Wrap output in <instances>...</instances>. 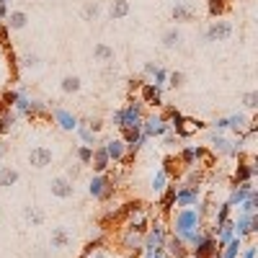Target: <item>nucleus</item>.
Returning <instances> with one entry per match:
<instances>
[{
    "instance_id": "nucleus-64",
    "label": "nucleus",
    "mask_w": 258,
    "mask_h": 258,
    "mask_svg": "<svg viewBox=\"0 0 258 258\" xmlns=\"http://www.w3.org/2000/svg\"><path fill=\"white\" fill-rule=\"evenodd\" d=\"M0 217H3V209H0Z\"/></svg>"
},
{
    "instance_id": "nucleus-49",
    "label": "nucleus",
    "mask_w": 258,
    "mask_h": 258,
    "mask_svg": "<svg viewBox=\"0 0 258 258\" xmlns=\"http://www.w3.org/2000/svg\"><path fill=\"white\" fill-rule=\"evenodd\" d=\"M188 173H186V183H191V186H202L204 183V173L199 170V165L197 168H186Z\"/></svg>"
},
{
    "instance_id": "nucleus-21",
    "label": "nucleus",
    "mask_w": 258,
    "mask_h": 258,
    "mask_svg": "<svg viewBox=\"0 0 258 258\" xmlns=\"http://www.w3.org/2000/svg\"><path fill=\"white\" fill-rule=\"evenodd\" d=\"M142 238H145V235H140V232H135V230L124 227V235H121V248H124L126 253L140 255V253H142Z\"/></svg>"
},
{
    "instance_id": "nucleus-39",
    "label": "nucleus",
    "mask_w": 258,
    "mask_h": 258,
    "mask_svg": "<svg viewBox=\"0 0 258 258\" xmlns=\"http://www.w3.org/2000/svg\"><path fill=\"white\" fill-rule=\"evenodd\" d=\"M93 59L96 62H114V49L109 44H103V41H98L93 47Z\"/></svg>"
},
{
    "instance_id": "nucleus-26",
    "label": "nucleus",
    "mask_w": 258,
    "mask_h": 258,
    "mask_svg": "<svg viewBox=\"0 0 258 258\" xmlns=\"http://www.w3.org/2000/svg\"><path fill=\"white\" fill-rule=\"evenodd\" d=\"M75 135L80 137V142L83 145H91V147H96L98 145V135L93 132V129L85 124V119H78V129H75Z\"/></svg>"
},
{
    "instance_id": "nucleus-15",
    "label": "nucleus",
    "mask_w": 258,
    "mask_h": 258,
    "mask_svg": "<svg viewBox=\"0 0 258 258\" xmlns=\"http://www.w3.org/2000/svg\"><path fill=\"white\" fill-rule=\"evenodd\" d=\"M258 232V214H240L235 220V235L238 238H250V235Z\"/></svg>"
},
{
    "instance_id": "nucleus-9",
    "label": "nucleus",
    "mask_w": 258,
    "mask_h": 258,
    "mask_svg": "<svg viewBox=\"0 0 258 258\" xmlns=\"http://www.w3.org/2000/svg\"><path fill=\"white\" fill-rule=\"evenodd\" d=\"M119 137H121V142L126 145V153H132V155H137L140 150H142V145L150 142V140L142 135V126H121V129H119Z\"/></svg>"
},
{
    "instance_id": "nucleus-6",
    "label": "nucleus",
    "mask_w": 258,
    "mask_h": 258,
    "mask_svg": "<svg viewBox=\"0 0 258 258\" xmlns=\"http://www.w3.org/2000/svg\"><path fill=\"white\" fill-rule=\"evenodd\" d=\"M165 238H168V227L163 222H153L147 227L145 238H142V250L145 253H155V250H165Z\"/></svg>"
},
{
    "instance_id": "nucleus-46",
    "label": "nucleus",
    "mask_w": 258,
    "mask_h": 258,
    "mask_svg": "<svg viewBox=\"0 0 258 258\" xmlns=\"http://www.w3.org/2000/svg\"><path fill=\"white\" fill-rule=\"evenodd\" d=\"M106 243H109V238H106V235H98V238H93V240L85 243V248H83L80 255H88V253H93V250H101V248H106Z\"/></svg>"
},
{
    "instance_id": "nucleus-63",
    "label": "nucleus",
    "mask_w": 258,
    "mask_h": 258,
    "mask_svg": "<svg viewBox=\"0 0 258 258\" xmlns=\"http://www.w3.org/2000/svg\"><path fill=\"white\" fill-rule=\"evenodd\" d=\"M188 258H199V255H191V253H188Z\"/></svg>"
},
{
    "instance_id": "nucleus-62",
    "label": "nucleus",
    "mask_w": 258,
    "mask_h": 258,
    "mask_svg": "<svg viewBox=\"0 0 258 258\" xmlns=\"http://www.w3.org/2000/svg\"><path fill=\"white\" fill-rule=\"evenodd\" d=\"M126 258H137V255H135V253H129V255H126Z\"/></svg>"
},
{
    "instance_id": "nucleus-8",
    "label": "nucleus",
    "mask_w": 258,
    "mask_h": 258,
    "mask_svg": "<svg viewBox=\"0 0 258 258\" xmlns=\"http://www.w3.org/2000/svg\"><path fill=\"white\" fill-rule=\"evenodd\" d=\"M168 129H170V124H168L158 111L145 114V119H142V135H145L147 140H160Z\"/></svg>"
},
{
    "instance_id": "nucleus-54",
    "label": "nucleus",
    "mask_w": 258,
    "mask_h": 258,
    "mask_svg": "<svg viewBox=\"0 0 258 258\" xmlns=\"http://www.w3.org/2000/svg\"><path fill=\"white\" fill-rule=\"evenodd\" d=\"M160 140H163V145H165V147H176V145L181 142V140L176 137V132H173V129H168V132H165Z\"/></svg>"
},
{
    "instance_id": "nucleus-24",
    "label": "nucleus",
    "mask_w": 258,
    "mask_h": 258,
    "mask_svg": "<svg viewBox=\"0 0 258 258\" xmlns=\"http://www.w3.org/2000/svg\"><path fill=\"white\" fill-rule=\"evenodd\" d=\"M91 168H93V173H106V170L111 168V160H109V155H106L103 145H96V147H93V160H91Z\"/></svg>"
},
{
    "instance_id": "nucleus-50",
    "label": "nucleus",
    "mask_w": 258,
    "mask_h": 258,
    "mask_svg": "<svg viewBox=\"0 0 258 258\" xmlns=\"http://www.w3.org/2000/svg\"><path fill=\"white\" fill-rule=\"evenodd\" d=\"M168 183H170V178L163 173V170H158V173L153 176V183H150V186H153V191H155V194H160V191H163Z\"/></svg>"
},
{
    "instance_id": "nucleus-59",
    "label": "nucleus",
    "mask_w": 258,
    "mask_h": 258,
    "mask_svg": "<svg viewBox=\"0 0 258 258\" xmlns=\"http://www.w3.org/2000/svg\"><path fill=\"white\" fill-rule=\"evenodd\" d=\"M80 258H109V253H106V248H101V250H93V253L80 255Z\"/></svg>"
},
{
    "instance_id": "nucleus-13",
    "label": "nucleus",
    "mask_w": 258,
    "mask_h": 258,
    "mask_svg": "<svg viewBox=\"0 0 258 258\" xmlns=\"http://www.w3.org/2000/svg\"><path fill=\"white\" fill-rule=\"evenodd\" d=\"M49 119L62 129V132H75V129H78V116L73 111H68V109H62V106H52Z\"/></svg>"
},
{
    "instance_id": "nucleus-58",
    "label": "nucleus",
    "mask_w": 258,
    "mask_h": 258,
    "mask_svg": "<svg viewBox=\"0 0 258 258\" xmlns=\"http://www.w3.org/2000/svg\"><path fill=\"white\" fill-rule=\"evenodd\" d=\"M85 124H88V126L93 129V132H96V135H98V132H101V129L106 126V124H103V119H98V116H93V119H85Z\"/></svg>"
},
{
    "instance_id": "nucleus-32",
    "label": "nucleus",
    "mask_w": 258,
    "mask_h": 258,
    "mask_svg": "<svg viewBox=\"0 0 258 258\" xmlns=\"http://www.w3.org/2000/svg\"><path fill=\"white\" fill-rule=\"evenodd\" d=\"M245 124H248V116L245 114H230L227 116V132H232L235 137H238V135H243V129H245Z\"/></svg>"
},
{
    "instance_id": "nucleus-55",
    "label": "nucleus",
    "mask_w": 258,
    "mask_h": 258,
    "mask_svg": "<svg viewBox=\"0 0 258 258\" xmlns=\"http://www.w3.org/2000/svg\"><path fill=\"white\" fill-rule=\"evenodd\" d=\"M158 68H160V62H145V64H142V78H145V80L153 78V73H155Z\"/></svg>"
},
{
    "instance_id": "nucleus-60",
    "label": "nucleus",
    "mask_w": 258,
    "mask_h": 258,
    "mask_svg": "<svg viewBox=\"0 0 258 258\" xmlns=\"http://www.w3.org/2000/svg\"><path fill=\"white\" fill-rule=\"evenodd\" d=\"M6 153H8V147H6L3 142H0V158H6Z\"/></svg>"
},
{
    "instance_id": "nucleus-34",
    "label": "nucleus",
    "mask_w": 258,
    "mask_h": 258,
    "mask_svg": "<svg viewBox=\"0 0 258 258\" xmlns=\"http://www.w3.org/2000/svg\"><path fill=\"white\" fill-rule=\"evenodd\" d=\"M240 248H243V238H238V235H235L232 240H227V243L220 248V253H222V258H238V255H240Z\"/></svg>"
},
{
    "instance_id": "nucleus-28",
    "label": "nucleus",
    "mask_w": 258,
    "mask_h": 258,
    "mask_svg": "<svg viewBox=\"0 0 258 258\" xmlns=\"http://www.w3.org/2000/svg\"><path fill=\"white\" fill-rule=\"evenodd\" d=\"M18 124V114L13 109H6L3 114H0V137H8L13 129Z\"/></svg>"
},
{
    "instance_id": "nucleus-33",
    "label": "nucleus",
    "mask_w": 258,
    "mask_h": 258,
    "mask_svg": "<svg viewBox=\"0 0 258 258\" xmlns=\"http://www.w3.org/2000/svg\"><path fill=\"white\" fill-rule=\"evenodd\" d=\"M24 220H26L31 227H41L47 217H44V212H41L39 207H31V204H29V207H24Z\"/></svg>"
},
{
    "instance_id": "nucleus-4",
    "label": "nucleus",
    "mask_w": 258,
    "mask_h": 258,
    "mask_svg": "<svg viewBox=\"0 0 258 258\" xmlns=\"http://www.w3.org/2000/svg\"><path fill=\"white\" fill-rule=\"evenodd\" d=\"M13 111L18 114V119H49V103L29 96L26 91H21Z\"/></svg>"
},
{
    "instance_id": "nucleus-40",
    "label": "nucleus",
    "mask_w": 258,
    "mask_h": 258,
    "mask_svg": "<svg viewBox=\"0 0 258 258\" xmlns=\"http://www.w3.org/2000/svg\"><path fill=\"white\" fill-rule=\"evenodd\" d=\"M80 16H83V21H96L101 16V3H98V0H88V3L83 6Z\"/></svg>"
},
{
    "instance_id": "nucleus-45",
    "label": "nucleus",
    "mask_w": 258,
    "mask_h": 258,
    "mask_svg": "<svg viewBox=\"0 0 258 258\" xmlns=\"http://www.w3.org/2000/svg\"><path fill=\"white\" fill-rule=\"evenodd\" d=\"M18 62H21V68H24V70H39V68H41V57H39V54H34V52L24 54Z\"/></svg>"
},
{
    "instance_id": "nucleus-23",
    "label": "nucleus",
    "mask_w": 258,
    "mask_h": 258,
    "mask_svg": "<svg viewBox=\"0 0 258 258\" xmlns=\"http://www.w3.org/2000/svg\"><path fill=\"white\" fill-rule=\"evenodd\" d=\"M176 181H170L163 191H160V202H158V207H160V214H170L173 212V207H176Z\"/></svg>"
},
{
    "instance_id": "nucleus-1",
    "label": "nucleus",
    "mask_w": 258,
    "mask_h": 258,
    "mask_svg": "<svg viewBox=\"0 0 258 258\" xmlns=\"http://www.w3.org/2000/svg\"><path fill=\"white\" fill-rule=\"evenodd\" d=\"M204 230V217L197 212V207H183L173 214V222H170V232H176L178 238L191 248L199 240V235Z\"/></svg>"
},
{
    "instance_id": "nucleus-43",
    "label": "nucleus",
    "mask_w": 258,
    "mask_h": 258,
    "mask_svg": "<svg viewBox=\"0 0 258 258\" xmlns=\"http://www.w3.org/2000/svg\"><path fill=\"white\" fill-rule=\"evenodd\" d=\"M183 73L181 70H168V80H165V88H170V91H178V88H183Z\"/></svg>"
},
{
    "instance_id": "nucleus-42",
    "label": "nucleus",
    "mask_w": 258,
    "mask_h": 258,
    "mask_svg": "<svg viewBox=\"0 0 258 258\" xmlns=\"http://www.w3.org/2000/svg\"><path fill=\"white\" fill-rule=\"evenodd\" d=\"M75 160H78L80 165H91V160H93V147H91V145H78V147H75Z\"/></svg>"
},
{
    "instance_id": "nucleus-38",
    "label": "nucleus",
    "mask_w": 258,
    "mask_h": 258,
    "mask_svg": "<svg viewBox=\"0 0 258 258\" xmlns=\"http://www.w3.org/2000/svg\"><path fill=\"white\" fill-rule=\"evenodd\" d=\"M230 217H232V204H230V202H222L217 209H214V225H212V227H220V225L227 222Z\"/></svg>"
},
{
    "instance_id": "nucleus-7",
    "label": "nucleus",
    "mask_w": 258,
    "mask_h": 258,
    "mask_svg": "<svg viewBox=\"0 0 258 258\" xmlns=\"http://www.w3.org/2000/svg\"><path fill=\"white\" fill-rule=\"evenodd\" d=\"M235 26H232V21L227 18H214L212 24L204 29V41L207 44H214V41H227L232 36Z\"/></svg>"
},
{
    "instance_id": "nucleus-27",
    "label": "nucleus",
    "mask_w": 258,
    "mask_h": 258,
    "mask_svg": "<svg viewBox=\"0 0 258 258\" xmlns=\"http://www.w3.org/2000/svg\"><path fill=\"white\" fill-rule=\"evenodd\" d=\"M145 209H147V204L145 202H126L124 207H119V217L121 220H132V217H140V214H145Z\"/></svg>"
},
{
    "instance_id": "nucleus-16",
    "label": "nucleus",
    "mask_w": 258,
    "mask_h": 258,
    "mask_svg": "<svg viewBox=\"0 0 258 258\" xmlns=\"http://www.w3.org/2000/svg\"><path fill=\"white\" fill-rule=\"evenodd\" d=\"M163 248H165V255L168 258H188V253H191L188 245L178 238L176 232H170V230H168V238H165V245Z\"/></svg>"
},
{
    "instance_id": "nucleus-53",
    "label": "nucleus",
    "mask_w": 258,
    "mask_h": 258,
    "mask_svg": "<svg viewBox=\"0 0 258 258\" xmlns=\"http://www.w3.org/2000/svg\"><path fill=\"white\" fill-rule=\"evenodd\" d=\"M255 255H258V245L255 243H248V245L240 248V255L238 258H255Z\"/></svg>"
},
{
    "instance_id": "nucleus-12",
    "label": "nucleus",
    "mask_w": 258,
    "mask_h": 258,
    "mask_svg": "<svg viewBox=\"0 0 258 258\" xmlns=\"http://www.w3.org/2000/svg\"><path fill=\"white\" fill-rule=\"evenodd\" d=\"M137 91H140V101H142L145 106L160 109V106L165 103V101H163V88H158V85H155V83H150V80H145Z\"/></svg>"
},
{
    "instance_id": "nucleus-52",
    "label": "nucleus",
    "mask_w": 258,
    "mask_h": 258,
    "mask_svg": "<svg viewBox=\"0 0 258 258\" xmlns=\"http://www.w3.org/2000/svg\"><path fill=\"white\" fill-rule=\"evenodd\" d=\"M165 80H168V70H165L163 64H160V68L153 73V78H150V83H155L158 88H163V91H165Z\"/></svg>"
},
{
    "instance_id": "nucleus-18",
    "label": "nucleus",
    "mask_w": 258,
    "mask_h": 258,
    "mask_svg": "<svg viewBox=\"0 0 258 258\" xmlns=\"http://www.w3.org/2000/svg\"><path fill=\"white\" fill-rule=\"evenodd\" d=\"M49 191L57 199H73L75 197V183L70 178H64V176H57V178L49 181Z\"/></svg>"
},
{
    "instance_id": "nucleus-61",
    "label": "nucleus",
    "mask_w": 258,
    "mask_h": 258,
    "mask_svg": "<svg viewBox=\"0 0 258 258\" xmlns=\"http://www.w3.org/2000/svg\"><path fill=\"white\" fill-rule=\"evenodd\" d=\"M11 3V0H0V6H8Z\"/></svg>"
},
{
    "instance_id": "nucleus-48",
    "label": "nucleus",
    "mask_w": 258,
    "mask_h": 258,
    "mask_svg": "<svg viewBox=\"0 0 258 258\" xmlns=\"http://www.w3.org/2000/svg\"><path fill=\"white\" fill-rule=\"evenodd\" d=\"M116 220H121V217H119V209H109V212H106L103 217L98 220V225H101V230H109Z\"/></svg>"
},
{
    "instance_id": "nucleus-25",
    "label": "nucleus",
    "mask_w": 258,
    "mask_h": 258,
    "mask_svg": "<svg viewBox=\"0 0 258 258\" xmlns=\"http://www.w3.org/2000/svg\"><path fill=\"white\" fill-rule=\"evenodd\" d=\"M6 26L11 29V31H21V29H26L29 26V13L26 11H8V16H6Z\"/></svg>"
},
{
    "instance_id": "nucleus-37",
    "label": "nucleus",
    "mask_w": 258,
    "mask_h": 258,
    "mask_svg": "<svg viewBox=\"0 0 258 258\" xmlns=\"http://www.w3.org/2000/svg\"><path fill=\"white\" fill-rule=\"evenodd\" d=\"M59 88H62V93H78L80 88H83V80L78 78V75H64L62 78V83H59Z\"/></svg>"
},
{
    "instance_id": "nucleus-11",
    "label": "nucleus",
    "mask_w": 258,
    "mask_h": 258,
    "mask_svg": "<svg viewBox=\"0 0 258 258\" xmlns=\"http://www.w3.org/2000/svg\"><path fill=\"white\" fill-rule=\"evenodd\" d=\"M202 202V186H191V183H183L176 188V207L183 209V207H197Z\"/></svg>"
},
{
    "instance_id": "nucleus-31",
    "label": "nucleus",
    "mask_w": 258,
    "mask_h": 258,
    "mask_svg": "<svg viewBox=\"0 0 258 258\" xmlns=\"http://www.w3.org/2000/svg\"><path fill=\"white\" fill-rule=\"evenodd\" d=\"M21 178V173L13 168V165H0V188H11L16 186Z\"/></svg>"
},
{
    "instance_id": "nucleus-41",
    "label": "nucleus",
    "mask_w": 258,
    "mask_h": 258,
    "mask_svg": "<svg viewBox=\"0 0 258 258\" xmlns=\"http://www.w3.org/2000/svg\"><path fill=\"white\" fill-rule=\"evenodd\" d=\"M238 209H240V214H258V191H253L248 199H243L238 204Z\"/></svg>"
},
{
    "instance_id": "nucleus-36",
    "label": "nucleus",
    "mask_w": 258,
    "mask_h": 258,
    "mask_svg": "<svg viewBox=\"0 0 258 258\" xmlns=\"http://www.w3.org/2000/svg\"><path fill=\"white\" fill-rule=\"evenodd\" d=\"M111 21H121L129 16V0H111V8H109Z\"/></svg>"
},
{
    "instance_id": "nucleus-3",
    "label": "nucleus",
    "mask_w": 258,
    "mask_h": 258,
    "mask_svg": "<svg viewBox=\"0 0 258 258\" xmlns=\"http://www.w3.org/2000/svg\"><path fill=\"white\" fill-rule=\"evenodd\" d=\"M176 160L183 168H197V165L199 168H212L214 165V153L204 145H186V147L178 150Z\"/></svg>"
},
{
    "instance_id": "nucleus-5",
    "label": "nucleus",
    "mask_w": 258,
    "mask_h": 258,
    "mask_svg": "<svg viewBox=\"0 0 258 258\" xmlns=\"http://www.w3.org/2000/svg\"><path fill=\"white\" fill-rule=\"evenodd\" d=\"M88 194L101 202V204H109L114 197H116V183L106 176V173H93V178L88 181Z\"/></svg>"
},
{
    "instance_id": "nucleus-29",
    "label": "nucleus",
    "mask_w": 258,
    "mask_h": 258,
    "mask_svg": "<svg viewBox=\"0 0 258 258\" xmlns=\"http://www.w3.org/2000/svg\"><path fill=\"white\" fill-rule=\"evenodd\" d=\"M49 245L54 250H64L70 245V232L64 227H52V238H49Z\"/></svg>"
},
{
    "instance_id": "nucleus-35",
    "label": "nucleus",
    "mask_w": 258,
    "mask_h": 258,
    "mask_svg": "<svg viewBox=\"0 0 258 258\" xmlns=\"http://www.w3.org/2000/svg\"><path fill=\"white\" fill-rule=\"evenodd\" d=\"M160 170H163V173H165V176H168L170 181H176V178L181 176V168H178V160H176L173 155H165V158H163V168H160Z\"/></svg>"
},
{
    "instance_id": "nucleus-20",
    "label": "nucleus",
    "mask_w": 258,
    "mask_h": 258,
    "mask_svg": "<svg viewBox=\"0 0 258 258\" xmlns=\"http://www.w3.org/2000/svg\"><path fill=\"white\" fill-rule=\"evenodd\" d=\"M255 191V186H253V181H243V183H232L230 186V197H227V202L232 204V207H238L243 199H248L250 194Z\"/></svg>"
},
{
    "instance_id": "nucleus-2",
    "label": "nucleus",
    "mask_w": 258,
    "mask_h": 258,
    "mask_svg": "<svg viewBox=\"0 0 258 258\" xmlns=\"http://www.w3.org/2000/svg\"><path fill=\"white\" fill-rule=\"evenodd\" d=\"M142 119H145V103L135 93L126 96V106H119V109H114V114H111V124L116 129H121V126H142Z\"/></svg>"
},
{
    "instance_id": "nucleus-57",
    "label": "nucleus",
    "mask_w": 258,
    "mask_h": 258,
    "mask_svg": "<svg viewBox=\"0 0 258 258\" xmlns=\"http://www.w3.org/2000/svg\"><path fill=\"white\" fill-rule=\"evenodd\" d=\"M80 168H83V165H68V173H64V178H70V181L75 183V181L80 178Z\"/></svg>"
},
{
    "instance_id": "nucleus-56",
    "label": "nucleus",
    "mask_w": 258,
    "mask_h": 258,
    "mask_svg": "<svg viewBox=\"0 0 258 258\" xmlns=\"http://www.w3.org/2000/svg\"><path fill=\"white\" fill-rule=\"evenodd\" d=\"M212 132H227V116H220V119H214L212 124Z\"/></svg>"
},
{
    "instance_id": "nucleus-14",
    "label": "nucleus",
    "mask_w": 258,
    "mask_h": 258,
    "mask_svg": "<svg viewBox=\"0 0 258 258\" xmlns=\"http://www.w3.org/2000/svg\"><path fill=\"white\" fill-rule=\"evenodd\" d=\"M255 176H258L255 160H243V158H238V165H235V170H232V183L255 181Z\"/></svg>"
},
{
    "instance_id": "nucleus-17",
    "label": "nucleus",
    "mask_w": 258,
    "mask_h": 258,
    "mask_svg": "<svg viewBox=\"0 0 258 258\" xmlns=\"http://www.w3.org/2000/svg\"><path fill=\"white\" fill-rule=\"evenodd\" d=\"M170 18L178 21V24H191L197 18V8H194L188 0H176L173 8H170Z\"/></svg>"
},
{
    "instance_id": "nucleus-47",
    "label": "nucleus",
    "mask_w": 258,
    "mask_h": 258,
    "mask_svg": "<svg viewBox=\"0 0 258 258\" xmlns=\"http://www.w3.org/2000/svg\"><path fill=\"white\" fill-rule=\"evenodd\" d=\"M21 91H24V88H8V91H3L0 101H3V106H6V109H13V106H16V101H18V96H21Z\"/></svg>"
},
{
    "instance_id": "nucleus-10",
    "label": "nucleus",
    "mask_w": 258,
    "mask_h": 258,
    "mask_svg": "<svg viewBox=\"0 0 258 258\" xmlns=\"http://www.w3.org/2000/svg\"><path fill=\"white\" fill-rule=\"evenodd\" d=\"M191 255H199V258H212L214 253H217L220 250V245H217V238H214V235H212V230H202V235H199V240L197 243H194L191 248Z\"/></svg>"
},
{
    "instance_id": "nucleus-44",
    "label": "nucleus",
    "mask_w": 258,
    "mask_h": 258,
    "mask_svg": "<svg viewBox=\"0 0 258 258\" xmlns=\"http://www.w3.org/2000/svg\"><path fill=\"white\" fill-rule=\"evenodd\" d=\"M225 11H227V0H209V3H207L209 18H222Z\"/></svg>"
},
{
    "instance_id": "nucleus-22",
    "label": "nucleus",
    "mask_w": 258,
    "mask_h": 258,
    "mask_svg": "<svg viewBox=\"0 0 258 258\" xmlns=\"http://www.w3.org/2000/svg\"><path fill=\"white\" fill-rule=\"evenodd\" d=\"M52 150L49 147H44V145H39V147H31V153H29V163H31V168H47V165H52Z\"/></svg>"
},
{
    "instance_id": "nucleus-19",
    "label": "nucleus",
    "mask_w": 258,
    "mask_h": 258,
    "mask_svg": "<svg viewBox=\"0 0 258 258\" xmlns=\"http://www.w3.org/2000/svg\"><path fill=\"white\" fill-rule=\"evenodd\" d=\"M101 145H103V150H106V155H109L111 163H121V158L126 155V145L121 142V137H109Z\"/></svg>"
},
{
    "instance_id": "nucleus-30",
    "label": "nucleus",
    "mask_w": 258,
    "mask_h": 258,
    "mask_svg": "<svg viewBox=\"0 0 258 258\" xmlns=\"http://www.w3.org/2000/svg\"><path fill=\"white\" fill-rule=\"evenodd\" d=\"M181 31L176 29V26H170V29H165L163 31V36H160V44L165 47V49H178L181 47Z\"/></svg>"
},
{
    "instance_id": "nucleus-51",
    "label": "nucleus",
    "mask_w": 258,
    "mask_h": 258,
    "mask_svg": "<svg viewBox=\"0 0 258 258\" xmlns=\"http://www.w3.org/2000/svg\"><path fill=\"white\" fill-rule=\"evenodd\" d=\"M243 106H245V109L248 111H255L258 109V91H248V93H243Z\"/></svg>"
}]
</instances>
